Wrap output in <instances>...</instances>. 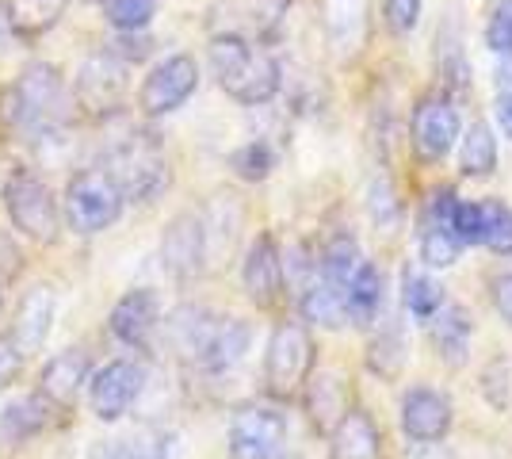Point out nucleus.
Returning <instances> with one entry per match:
<instances>
[{
	"instance_id": "obj_1",
	"label": "nucleus",
	"mask_w": 512,
	"mask_h": 459,
	"mask_svg": "<svg viewBox=\"0 0 512 459\" xmlns=\"http://www.w3.org/2000/svg\"><path fill=\"white\" fill-rule=\"evenodd\" d=\"M211 69L218 85L226 88V96H234L245 108H260V104L276 100L279 85H283V69L276 58L237 31L211 39Z\"/></svg>"
},
{
	"instance_id": "obj_2",
	"label": "nucleus",
	"mask_w": 512,
	"mask_h": 459,
	"mask_svg": "<svg viewBox=\"0 0 512 459\" xmlns=\"http://www.w3.org/2000/svg\"><path fill=\"white\" fill-rule=\"evenodd\" d=\"M62 119V73L50 62H31L20 81L0 92V123L43 134Z\"/></svg>"
},
{
	"instance_id": "obj_3",
	"label": "nucleus",
	"mask_w": 512,
	"mask_h": 459,
	"mask_svg": "<svg viewBox=\"0 0 512 459\" xmlns=\"http://www.w3.org/2000/svg\"><path fill=\"white\" fill-rule=\"evenodd\" d=\"M4 211L12 226L35 245H50L62 230V211L43 176L27 165H16L4 176Z\"/></svg>"
},
{
	"instance_id": "obj_4",
	"label": "nucleus",
	"mask_w": 512,
	"mask_h": 459,
	"mask_svg": "<svg viewBox=\"0 0 512 459\" xmlns=\"http://www.w3.org/2000/svg\"><path fill=\"white\" fill-rule=\"evenodd\" d=\"M107 173L119 184L123 199H134V203H146V199H157L165 188H169V161L161 146L153 142V134H130L119 146H111L107 153Z\"/></svg>"
},
{
	"instance_id": "obj_5",
	"label": "nucleus",
	"mask_w": 512,
	"mask_h": 459,
	"mask_svg": "<svg viewBox=\"0 0 512 459\" xmlns=\"http://www.w3.org/2000/svg\"><path fill=\"white\" fill-rule=\"evenodd\" d=\"M123 192L107 169H81L65 184V222L77 234H104L123 215Z\"/></svg>"
},
{
	"instance_id": "obj_6",
	"label": "nucleus",
	"mask_w": 512,
	"mask_h": 459,
	"mask_svg": "<svg viewBox=\"0 0 512 459\" xmlns=\"http://www.w3.org/2000/svg\"><path fill=\"white\" fill-rule=\"evenodd\" d=\"M314 372V337L302 322H279L264 352V383L276 398H291Z\"/></svg>"
},
{
	"instance_id": "obj_7",
	"label": "nucleus",
	"mask_w": 512,
	"mask_h": 459,
	"mask_svg": "<svg viewBox=\"0 0 512 459\" xmlns=\"http://www.w3.org/2000/svg\"><path fill=\"white\" fill-rule=\"evenodd\" d=\"M455 203L459 196L451 188L428 192L421 219H417V257L428 268H451L459 261L463 245L455 241Z\"/></svg>"
},
{
	"instance_id": "obj_8",
	"label": "nucleus",
	"mask_w": 512,
	"mask_h": 459,
	"mask_svg": "<svg viewBox=\"0 0 512 459\" xmlns=\"http://www.w3.org/2000/svg\"><path fill=\"white\" fill-rule=\"evenodd\" d=\"M123 96H127V62L115 58L111 50L88 58L81 73H77V81H73V100L92 119L115 115L123 108Z\"/></svg>"
},
{
	"instance_id": "obj_9",
	"label": "nucleus",
	"mask_w": 512,
	"mask_h": 459,
	"mask_svg": "<svg viewBox=\"0 0 512 459\" xmlns=\"http://www.w3.org/2000/svg\"><path fill=\"white\" fill-rule=\"evenodd\" d=\"M287 417L276 406H241L230 421V459H279Z\"/></svg>"
},
{
	"instance_id": "obj_10",
	"label": "nucleus",
	"mask_w": 512,
	"mask_h": 459,
	"mask_svg": "<svg viewBox=\"0 0 512 459\" xmlns=\"http://www.w3.org/2000/svg\"><path fill=\"white\" fill-rule=\"evenodd\" d=\"M199 88V62L192 54H172L165 62H157L150 69V77L142 81L138 104L146 115H172L176 108H184Z\"/></svg>"
},
{
	"instance_id": "obj_11",
	"label": "nucleus",
	"mask_w": 512,
	"mask_h": 459,
	"mask_svg": "<svg viewBox=\"0 0 512 459\" xmlns=\"http://www.w3.org/2000/svg\"><path fill=\"white\" fill-rule=\"evenodd\" d=\"M459 111L451 104L448 92H428L417 100V108H413V150L421 161L428 165H436V161H444L451 153V146L459 142Z\"/></svg>"
},
{
	"instance_id": "obj_12",
	"label": "nucleus",
	"mask_w": 512,
	"mask_h": 459,
	"mask_svg": "<svg viewBox=\"0 0 512 459\" xmlns=\"http://www.w3.org/2000/svg\"><path fill=\"white\" fill-rule=\"evenodd\" d=\"M142 387H146V368L138 360H111L88 379V406L100 421H119L130 414Z\"/></svg>"
},
{
	"instance_id": "obj_13",
	"label": "nucleus",
	"mask_w": 512,
	"mask_h": 459,
	"mask_svg": "<svg viewBox=\"0 0 512 459\" xmlns=\"http://www.w3.org/2000/svg\"><path fill=\"white\" fill-rule=\"evenodd\" d=\"M161 264L172 280H195L207 268V234L195 211H184L161 234Z\"/></svg>"
},
{
	"instance_id": "obj_14",
	"label": "nucleus",
	"mask_w": 512,
	"mask_h": 459,
	"mask_svg": "<svg viewBox=\"0 0 512 459\" xmlns=\"http://www.w3.org/2000/svg\"><path fill=\"white\" fill-rule=\"evenodd\" d=\"M241 284L245 295L253 299L260 310H272L283 299V253H279V241L272 234H260V238L245 249V261H241Z\"/></svg>"
},
{
	"instance_id": "obj_15",
	"label": "nucleus",
	"mask_w": 512,
	"mask_h": 459,
	"mask_svg": "<svg viewBox=\"0 0 512 459\" xmlns=\"http://www.w3.org/2000/svg\"><path fill=\"white\" fill-rule=\"evenodd\" d=\"M451 398L436 387H409L402 394V433L417 444H436L451 429Z\"/></svg>"
},
{
	"instance_id": "obj_16",
	"label": "nucleus",
	"mask_w": 512,
	"mask_h": 459,
	"mask_svg": "<svg viewBox=\"0 0 512 459\" xmlns=\"http://www.w3.org/2000/svg\"><path fill=\"white\" fill-rule=\"evenodd\" d=\"M161 322V299L153 287H134L127 291L119 303L111 306V318H107V329L119 345L127 349H146L153 337V329Z\"/></svg>"
},
{
	"instance_id": "obj_17",
	"label": "nucleus",
	"mask_w": 512,
	"mask_h": 459,
	"mask_svg": "<svg viewBox=\"0 0 512 459\" xmlns=\"http://www.w3.org/2000/svg\"><path fill=\"white\" fill-rule=\"evenodd\" d=\"M321 27L337 58H356L371 39V0H321Z\"/></svg>"
},
{
	"instance_id": "obj_18",
	"label": "nucleus",
	"mask_w": 512,
	"mask_h": 459,
	"mask_svg": "<svg viewBox=\"0 0 512 459\" xmlns=\"http://www.w3.org/2000/svg\"><path fill=\"white\" fill-rule=\"evenodd\" d=\"M88 375H92V356H88V349L73 345V349L58 352L43 368V375H39V394L50 398L58 410H69L73 398L88 387Z\"/></svg>"
},
{
	"instance_id": "obj_19",
	"label": "nucleus",
	"mask_w": 512,
	"mask_h": 459,
	"mask_svg": "<svg viewBox=\"0 0 512 459\" xmlns=\"http://www.w3.org/2000/svg\"><path fill=\"white\" fill-rule=\"evenodd\" d=\"M58 314V291L50 284H35L23 291L20 306H16V322H12V337L23 352H39L50 337Z\"/></svg>"
},
{
	"instance_id": "obj_20",
	"label": "nucleus",
	"mask_w": 512,
	"mask_h": 459,
	"mask_svg": "<svg viewBox=\"0 0 512 459\" xmlns=\"http://www.w3.org/2000/svg\"><path fill=\"white\" fill-rule=\"evenodd\" d=\"M62 410L43 398V394H23V398H12L4 410H0V437L8 444H27V440L43 437L46 429L58 425Z\"/></svg>"
},
{
	"instance_id": "obj_21",
	"label": "nucleus",
	"mask_w": 512,
	"mask_h": 459,
	"mask_svg": "<svg viewBox=\"0 0 512 459\" xmlns=\"http://www.w3.org/2000/svg\"><path fill=\"white\" fill-rule=\"evenodd\" d=\"M329 459H383V433L367 410H344L329 429Z\"/></svg>"
},
{
	"instance_id": "obj_22",
	"label": "nucleus",
	"mask_w": 512,
	"mask_h": 459,
	"mask_svg": "<svg viewBox=\"0 0 512 459\" xmlns=\"http://www.w3.org/2000/svg\"><path fill=\"white\" fill-rule=\"evenodd\" d=\"M96 459H180V437L161 425H138L123 437L104 440Z\"/></svg>"
},
{
	"instance_id": "obj_23",
	"label": "nucleus",
	"mask_w": 512,
	"mask_h": 459,
	"mask_svg": "<svg viewBox=\"0 0 512 459\" xmlns=\"http://www.w3.org/2000/svg\"><path fill=\"white\" fill-rule=\"evenodd\" d=\"M249 341H253L249 322H241V318H218V322H214L211 341H207V349H203V356H199V368L211 375L230 372V368H237V364L245 360Z\"/></svg>"
},
{
	"instance_id": "obj_24",
	"label": "nucleus",
	"mask_w": 512,
	"mask_h": 459,
	"mask_svg": "<svg viewBox=\"0 0 512 459\" xmlns=\"http://www.w3.org/2000/svg\"><path fill=\"white\" fill-rule=\"evenodd\" d=\"M383 299H386V287H383L379 264L363 261L360 268H356V276L348 280V287H344V314H348V322H356V326L379 322Z\"/></svg>"
},
{
	"instance_id": "obj_25",
	"label": "nucleus",
	"mask_w": 512,
	"mask_h": 459,
	"mask_svg": "<svg viewBox=\"0 0 512 459\" xmlns=\"http://www.w3.org/2000/svg\"><path fill=\"white\" fill-rule=\"evenodd\" d=\"M214 322H218V314H211L207 306H180L169 318V345L184 360L199 364V356H203L214 333Z\"/></svg>"
},
{
	"instance_id": "obj_26",
	"label": "nucleus",
	"mask_w": 512,
	"mask_h": 459,
	"mask_svg": "<svg viewBox=\"0 0 512 459\" xmlns=\"http://www.w3.org/2000/svg\"><path fill=\"white\" fill-rule=\"evenodd\" d=\"M348 410V394H344V379L333 372H318L306 379V414L314 421L318 433H329Z\"/></svg>"
},
{
	"instance_id": "obj_27",
	"label": "nucleus",
	"mask_w": 512,
	"mask_h": 459,
	"mask_svg": "<svg viewBox=\"0 0 512 459\" xmlns=\"http://www.w3.org/2000/svg\"><path fill=\"white\" fill-rule=\"evenodd\" d=\"M432 341H436V352L448 360L451 368H459L463 360H467V349H470V333H474V318H470L463 306L455 303H444L432 318Z\"/></svg>"
},
{
	"instance_id": "obj_28",
	"label": "nucleus",
	"mask_w": 512,
	"mask_h": 459,
	"mask_svg": "<svg viewBox=\"0 0 512 459\" xmlns=\"http://www.w3.org/2000/svg\"><path fill=\"white\" fill-rule=\"evenodd\" d=\"M299 310L306 322H314V326H321V329H341L344 322H348V314H344V295L333 284L321 280L318 268H314V276L302 284Z\"/></svg>"
},
{
	"instance_id": "obj_29",
	"label": "nucleus",
	"mask_w": 512,
	"mask_h": 459,
	"mask_svg": "<svg viewBox=\"0 0 512 459\" xmlns=\"http://www.w3.org/2000/svg\"><path fill=\"white\" fill-rule=\"evenodd\" d=\"M237 230H241V203L230 192H218L203 219V234H207V261L211 257H222L230 253L237 241Z\"/></svg>"
},
{
	"instance_id": "obj_30",
	"label": "nucleus",
	"mask_w": 512,
	"mask_h": 459,
	"mask_svg": "<svg viewBox=\"0 0 512 459\" xmlns=\"http://www.w3.org/2000/svg\"><path fill=\"white\" fill-rule=\"evenodd\" d=\"M363 261H367V257H363L360 241L352 238V234H333V238L325 241V249H321L318 276L344 295V287H348V280L356 276V268H360Z\"/></svg>"
},
{
	"instance_id": "obj_31",
	"label": "nucleus",
	"mask_w": 512,
	"mask_h": 459,
	"mask_svg": "<svg viewBox=\"0 0 512 459\" xmlns=\"http://www.w3.org/2000/svg\"><path fill=\"white\" fill-rule=\"evenodd\" d=\"M436 73L444 88L463 92L470 85V66L463 58V35H459V20H448L436 31Z\"/></svg>"
},
{
	"instance_id": "obj_32",
	"label": "nucleus",
	"mask_w": 512,
	"mask_h": 459,
	"mask_svg": "<svg viewBox=\"0 0 512 459\" xmlns=\"http://www.w3.org/2000/svg\"><path fill=\"white\" fill-rule=\"evenodd\" d=\"M459 169L474 180H482L497 169V138L486 123H470L467 134L459 138Z\"/></svg>"
},
{
	"instance_id": "obj_33",
	"label": "nucleus",
	"mask_w": 512,
	"mask_h": 459,
	"mask_svg": "<svg viewBox=\"0 0 512 459\" xmlns=\"http://www.w3.org/2000/svg\"><path fill=\"white\" fill-rule=\"evenodd\" d=\"M406 337H402V326H386L375 333L371 341V352H367V368L383 379H398L402 364H406Z\"/></svg>"
},
{
	"instance_id": "obj_34",
	"label": "nucleus",
	"mask_w": 512,
	"mask_h": 459,
	"mask_svg": "<svg viewBox=\"0 0 512 459\" xmlns=\"http://www.w3.org/2000/svg\"><path fill=\"white\" fill-rule=\"evenodd\" d=\"M402 306L413 318H432L444 306V287L425 272H402Z\"/></svg>"
},
{
	"instance_id": "obj_35",
	"label": "nucleus",
	"mask_w": 512,
	"mask_h": 459,
	"mask_svg": "<svg viewBox=\"0 0 512 459\" xmlns=\"http://www.w3.org/2000/svg\"><path fill=\"white\" fill-rule=\"evenodd\" d=\"M16 35H43L65 12V0H8Z\"/></svg>"
},
{
	"instance_id": "obj_36",
	"label": "nucleus",
	"mask_w": 512,
	"mask_h": 459,
	"mask_svg": "<svg viewBox=\"0 0 512 459\" xmlns=\"http://www.w3.org/2000/svg\"><path fill=\"white\" fill-rule=\"evenodd\" d=\"M482 245H490L497 257H512V207L501 199L482 203Z\"/></svg>"
},
{
	"instance_id": "obj_37",
	"label": "nucleus",
	"mask_w": 512,
	"mask_h": 459,
	"mask_svg": "<svg viewBox=\"0 0 512 459\" xmlns=\"http://www.w3.org/2000/svg\"><path fill=\"white\" fill-rule=\"evenodd\" d=\"M230 169H234L241 180H268L272 169H276V150L264 142V138H253V142H245L241 150L230 153Z\"/></svg>"
},
{
	"instance_id": "obj_38",
	"label": "nucleus",
	"mask_w": 512,
	"mask_h": 459,
	"mask_svg": "<svg viewBox=\"0 0 512 459\" xmlns=\"http://www.w3.org/2000/svg\"><path fill=\"white\" fill-rule=\"evenodd\" d=\"M107 23L115 31H146L150 20L157 16V0H100Z\"/></svg>"
},
{
	"instance_id": "obj_39",
	"label": "nucleus",
	"mask_w": 512,
	"mask_h": 459,
	"mask_svg": "<svg viewBox=\"0 0 512 459\" xmlns=\"http://www.w3.org/2000/svg\"><path fill=\"white\" fill-rule=\"evenodd\" d=\"M482 394L493 410H509L512 406V364L505 356H493L482 368Z\"/></svg>"
},
{
	"instance_id": "obj_40",
	"label": "nucleus",
	"mask_w": 512,
	"mask_h": 459,
	"mask_svg": "<svg viewBox=\"0 0 512 459\" xmlns=\"http://www.w3.org/2000/svg\"><path fill=\"white\" fill-rule=\"evenodd\" d=\"M421 8H425V0H386L383 4L386 31L398 35V39H406L409 31H417V23H421Z\"/></svg>"
},
{
	"instance_id": "obj_41",
	"label": "nucleus",
	"mask_w": 512,
	"mask_h": 459,
	"mask_svg": "<svg viewBox=\"0 0 512 459\" xmlns=\"http://www.w3.org/2000/svg\"><path fill=\"white\" fill-rule=\"evenodd\" d=\"M486 46L493 54H512V0H501L486 23Z\"/></svg>"
},
{
	"instance_id": "obj_42",
	"label": "nucleus",
	"mask_w": 512,
	"mask_h": 459,
	"mask_svg": "<svg viewBox=\"0 0 512 459\" xmlns=\"http://www.w3.org/2000/svg\"><path fill=\"white\" fill-rule=\"evenodd\" d=\"M455 241L463 249L482 245V203H467V199L455 203Z\"/></svg>"
},
{
	"instance_id": "obj_43",
	"label": "nucleus",
	"mask_w": 512,
	"mask_h": 459,
	"mask_svg": "<svg viewBox=\"0 0 512 459\" xmlns=\"http://www.w3.org/2000/svg\"><path fill=\"white\" fill-rule=\"evenodd\" d=\"M23 356H27V352L16 345L12 333H0V391H8L23 375Z\"/></svg>"
},
{
	"instance_id": "obj_44",
	"label": "nucleus",
	"mask_w": 512,
	"mask_h": 459,
	"mask_svg": "<svg viewBox=\"0 0 512 459\" xmlns=\"http://www.w3.org/2000/svg\"><path fill=\"white\" fill-rule=\"evenodd\" d=\"M287 8H291V0H253L256 31H260L264 39H272L279 31V23H283V16H287Z\"/></svg>"
},
{
	"instance_id": "obj_45",
	"label": "nucleus",
	"mask_w": 512,
	"mask_h": 459,
	"mask_svg": "<svg viewBox=\"0 0 512 459\" xmlns=\"http://www.w3.org/2000/svg\"><path fill=\"white\" fill-rule=\"evenodd\" d=\"M371 215H375L379 226H390V222H398V215H402V207H398V199H394L386 180L371 188Z\"/></svg>"
},
{
	"instance_id": "obj_46",
	"label": "nucleus",
	"mask_w": 512,
	"mask_h": 459,
	"mask_svg": "<svg viewBox=\"0 0 512 459\" xmlns=\"http://www.w3.org/2000/svg\"><path fill=\"white\" fill-rule=\"evenodd\" d=\"M490 299L497 306V314L512 326V272H501L490 284Z\"/></svg>"
},
{
	"instance_id": "obj_47",
	"label": "nucleus",
	"mask_w": 512,
	"mask_h": 459,
	"mask_svg": "<svg viewBox=\"0 0 512 459\" xmlns=\"http://www.w3.org/2000/svg\"><path fill=\"white\" fill-rule=\"evenodd\" d=\"M16 39V27H12V8H8V0H0V58H4V50L12 46Z\"/></svg>"
},
{
	"instance_id": "obj_48",
	"label": "nucleus",
	"mask_w": 512,
	"mask_h": 459,
	"mask_svg": "<svg viewBox=\"0 0 512 459\" xmlns=\"http://www.w3.org/2000/svg\"><path fill=\"white\" fill-rule=\"evenodd\" d=\"M497 123H501V131H505V138H512V92H501L497 96Z\"/></svg>"
},
{
	"instance_id": "obj_49",
	"label": "nucleus",
	"mask_w": 512,
	"mask_h": 459,
	"mask_svg": "<svg viewBox=\"0 0 512 459\" xmlns=\"http://www.w3.org/2000/svg\"><path fill=\"white\" fill-rule=\"evenodd\" d=\"M497 88H512V54H497Z\"/></svg>"
},
{
	"instance_id": "obj_50",
	"label": "nucleus",
	"mask_w": 512,
	"mask_h": 459,
	"mask_svg": "<svg viewBox=\"0 0 512 459\" xmlns=\"http://www.w3.org/2000/svg\"><path fill=\"white\" fill-rule=\"evenodd\" d=\"M279 459H299V456H279Z\"/></svg>"
}]
</instances>
